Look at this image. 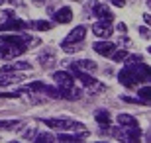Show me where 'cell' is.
Wrapping results in <instances>:
<instances>
[{"instance_id":"cell-1","label":"cell","mask_w":151,"mask_h":143,"mask_svg":"<svg viewBox=\"0 0 151 143\" xmlns=\"http://www.w3.org/2000/svg\"><path fill=\"white\" fill-rule=\"evenodd\" d=\"M126 61H128V65L118 73V80H120L124 86L132 88V86H135V84L147 83V80H149V65L143 63V59H141L139 55H135V57L128 55Z\"/></svg>"},{"instance_id":"cell-2","label":"cell","mask_w":151,"mask_h":143,"mask_svg":"<svg viewBox=\"0 0 151 143\" xmlns=\"http://www.w3.org/2000/svg\"><path fill=\"white\" fill-rule=\"evenodd\" d=\"M41 124H45L51 129H57V132H73V129H78V132H84V127L81 121L75 120H63V118H43Z\"/></svg>"},{"instance_id":"cell-3","label":"cell","mask_w":151,"mask_h":143,"mask_svg":"<svg viewBox=\"0 0 151 143\" xmlns=\"http://www.w3.org/2000/svg\"><path fill=\"white\" fill-rule=\"evenodd\" d=\"M86 37V28H84V26H77V28L73 29V32L69 33L67 37L63 39L61 41V47H63V51H71V53H73V51H77L73 47V45H77V43H81V41H83V39Z\"/></svg>"},{"instance_id":"cell-4","label":"cell","mask_w":151,"mask_h":143,"mask_svg":"<svg viewBox=\"0 0 151 143\" xmlns=\"http://www.w3.org/2000/svg\"><path fill=\"white\" fill-rule=\"evenodd\" d=\"M69 67H71V75H73V77H77L86 88H96V90H102V88H104L100 83H98V80H96V78H92V75H90V73L81 71V69H77V67H73V65H69Z\"/></svg>"},{"instance_id":"cell-5","label":"cell","mask_w":151,"mask_h":143,"mask_svg":"<svg viewBox=\"0 0 151 143\" xmlns=\"http://www.w3.org/2000/svg\"><path fill=\"white\" fill-rule=\"evenodd\" d=\"M28 45H14V43H0V59H16L26 53Z\"/></svg>"},{"instance_id":"cell-6","label":"cell","mask_w":151,"mask_h":143,"mask_svg":"<svg viewBox=\"0 0 151 143\" xmlns=\"http://www.w3.org/2000/svg\"><path fill=\"white\" fill-rule=\"evenodd\" d=\"M114 135L118 139H124V141H139L141 129H139V126H122Z\"/></svg>"},{"instance_id":"cell-7","label":"cell","mask_w":151,"mask_h":143,"mask_svg":"<svg viewBox=\"0 0 151 143\" xmlns=\"http://www.w3.org/2000/svg\"><path fill=\"white\" fill-rule=\"evenodd\" d=\"M88 10L92 12V16L100 18V20H114L112 10H110L108 6H104L102 2H98V0H90L88 2Z\"/></svg>"},{"instance_id":"cell-8","label":"cell","mask_w":151,"mask_h":143,"mask_svg":"<svg viewBox=\"0 0 151 143\" xmlns=\"http://www.w3.org/2000/svg\"><path fill=\"white\" fill-rule=\"evenodd\" d=\"M112 22L114 20H100L92 26V33L96 37H102V39H108L110 35L114 33V28H112Z\"/></svg>"},{"instance_id":"cell-9","label":"cell","mask_w":151,"mask_h":143,"mask_svg":"<svg viewBox=\"0 0 151 143\" xmlns=\"http://www.w3.org/2000/svg\"><path fill=\"white\" fill-rule=\"evenodd\" d=\"M53 80H55L59 90H69V88H73V84H75V77L71 73H65V71L53 73Z\"/></svg>"},{"instance_id":"cell-10","label":"cell","mask_w":151,"mask_h":143,"mask_svg":"<svg viewBox=\"0 0 151 143\" xmlns=\"http://www.w3.org/2000/svg\"><path fill=\"white\" fill-rule=\"evenodd\" d=\"M0 43H14V45H28L32 43V37H29L28 33H16V35H12V33H0Z\"/></svg>"},{"instance_id":"cell-11","label":"cell","mask_w":151,"mask_h":143,"mask_svg":"<svg viewBox=\"0 0 151 143\" xmlns=\"http://www.w3.org/2000/svg\"><path fill=\"white\" fill-rule=\"evenodd\" d=\"M29 24L24 22V20H20V18H8L2 26H0V32H24V29H28Z\"/></svg>"},{"instance_id":"cell-12","label":"cell","mask_w":151,"mask_h":143,"mask_svg":"<svg viewBox=\"0 0 151 143\" xmlns=\"http://www.w3.org/2000/svg\"><path fill=\"white\" fill-rule=\"evenodd\" d=\"M92 49L98 53V55L102 57H110L116 51V45L112 43V41H106V39H102V41H96L94 45H92Z\"/></svg>"},{"instance_id":"cell-13","label":"cell","mask_w":151,"mask_h":143,"mask_svg":"<svg viewBox=\"0 0 151 143\" xmlns=\"http://www.w3.org/2000/svg\"><path fill=\"white\" fill-rule=\"evenodd\" d=\"M71 20H73V10L69 6H63L53 14V22L55 24H69Z\"/></svg>"},{"instance_id":"cell-14","label":"cell","mask_w":151,"mask_h":143,"mask_svg":"<svg viewBox=\"0 0 151 143\" xmlns=\"http://www.w3.org/2000/svg\"><path fill=\"white\" fill-rule=\"evenodd\" d=\"M94 120L98 121L100 129H108V127L112 126V118H110V112L108 110H98L94 114Z\"/></svg>"},{"instance_id":"cell-15","label":"cell","mask_w":151,"mask_h":143,"mask_svg":"<svg viewBox=\"0 0 151 143\" xmlns=\"http://www.w3.org/2000/svg\"><path fill=\"white\" fill-rule=\"evenodd\" d=\"M73 67H77V69H81V71H86V73H94L98 67H96L94 61L90 59H81V61H75V63H71Z\"/></svg>"},{"instance_id":"cell-16","label":"cell","mask_w":151,"mask_h":143,"mask_svg":"<svg viewBox=\"0 0 151 143\" xmlns=\"http://www.w3.org/2000/svg\"><path fill=\"white\" fill-rule=\"evenodd\" d=\"M32 63H12V65H2L0 73H14V71H29Z\"/></svg>"},{"instance_id":"cell-17","label":"cell","mask_w":151,"mask_h":143,"mask_svg":"<svg viewBox=\"0 0 151 143\" xmlns=\"http://www.w3.org/2000/svg\"><path fill=\"white\" fill-rule=\"evenodd\" d=\"M86 135H88V132H81L78 135H73V133H71V135H69V133H59L55 139H57V141H73V143H78L81 139L86 137Z\"/></svg>"},{"instance_id":"cell-18","label":"cell","mask_w":151,"mask_h":143,"mask_svg":"<svg viewBox=\"0 0 151 143\" xmlns=\"http://www.w3.org/2000/svg\"><path fill=\"white\" fill-rule=\"evenodd\" d=\"M18 80H20L18 75H6V73L0 75V86H10V84L18 83Z\"/></svg>"},{"instance_id":"cell-19","label":"cell","mask_w":151,"mask_h":143,"mask_svg":"<svg viewBox=\"0 0 151 143\" xmlns=\"http://www.w3.org/2000/svg\"><path fill=\"white\" fill-rule=\"evenodd\" d=\"M29 28L37 29V32H47V29H51V22H45V20H35V22H29Z\"/></svg>"},{"instance_id":"cell-20","label":"cell","mask_w":151,"mask_h":143,"mask_svg":"<svg viewBox=\"0 0 151 143\" xmlns=\"http://www.w3.org/2000/svg\"><path fill=\"white\" fill-rule=\"evenodd\" d=\"M118 124H120V126H137V120H135L134 116L120 114L118 116Z\"/></svg>"},{"instance_id":"cell-21","label":"cell","mask_w":151,"mask_h":143,"mask_svg":"<svg viewBox=\"0 0 151 143\" xmlns=\"http://www.w3.org/2000/svg\"><path fill=\"white\" fill-rule=\"evenodd\" d=\"M137 94H139V98L147 104V102H149V98H151V88H149V86H141Z\"/></svg>"},{"instance_id":"cell-22","label":"cell","mask_w":151,"mask_h":143,"mask_svg":"<svg viewBox=\"0 0 151 143\" xmlns=\"http://www.w3.org/2000/svg\"><path fill=\"white\" fill-rule=\"evenodd\" d=\"M110 57H112L116 63H120V61H126V57H128V51H114Z\"/></svg>"},{"instance_id":"cell-23","label":"cell","mask_w":151,"mask_h":143,"mask_svg":"<svg viewBox=\"0 0 151 143\" xmlns=\"http://www.w3.org/2000/svg\"><path fill=\"white\" fill-rule=\"evenodd\" d=\"M35 141H55V135H51V133H37V137H35Z\"/></svg>"},{"instance_id":"cell-24","label":"cell","mask_w":151,"mask_h":143,"mask_svg":"<svg viewBox=\"0 0 151 143\" xmlns=\"http://www.w3.org/2000/svg\"><path fill=\"white\" fill-rule=\"evenodd\" d=\"M49 61H55V55H49V53H45V55H39V63L43 67L49 65Z\"/></svg>"},{"instance_id":"cell-25","label":"cell","mask_w":151,"mask_h":143,"mask_svg":"<svg viewBox=\"0 0 151 143\" xmlns=\"http://www.w3.org/2000/svg\"><path fill=\"white\" fill-rule=\"evenodd\" d=\"M18 120H10V121H0V129H12L14 126H18Z\"/></svg>"},{"instance_id":"cell-26","label":"cell","mask_w":151,"mask_h":143,"mask_svg":"<svg viewBox=\"0 0 151 143\" xmlns=\"http://www.w3.org/2000/svg\"><path fill=\"white\" fill-rule=\"evenodd\" d=\"M124 102H128V104H145L141 98H132V96H122Z\"/></svg>"},{"instance_id":"cell-27","label":"cell","mask_w":151,"mask_h":143,"mask_svg":"<svg viewBox=\"0 0 151 143\" xmlns=\"http://www.w3.org/2000/svg\"><path fill=\"white\" fill-rule=\"evenodd\" d=\"M20 90H16V92H0V98H18L20 96Z\"/></svg>"},{"instance_id":"cell-28","label":"cell","mask_w":151,"mask_h":143,"mask_svg":"<svg viewBox=\"0 0 151 143\" xmlns=\"http://www.w3.org/2000/svg\"><path fill=\"white\" fill-rule=\"evenodd\" d=\"M110 4H114V6H118V8H122V6H126V0H108Z\"/></svg>"},{"instance_id":"cell-29","label":"cell","mask_w":151,"mask_h":143,"mask_svg":"<svg viewBox=\"0 0 151 143\" xmlns=\"http://www.w3.org/2000/svg\"><path fill=\"white\" fill-rule=\"evenodd\" d=\"M2 16H4V20H8V18H14V12H12V10H4Z\"/></svg>"},{"instance_id":"cell-30","label":"cell","mask_w":151,"mask_h":143,"mask_svg":"<svg viewBox=\"0 0 151 143\" xmlns=\"http://www.w3.org/2000/svg\"><path fill=\"white\" fill-rule=\"evenodd\" d=\"M139 33L143 35V37H149V32H147V28H139Z\"/></svg>"},{"instance_id":"cell-31","label":"cell","mask_w":151,"mask_h":143,"mask_svg":"<svg viewBox=\"0 0 151 143\" xmlns=\"http://www.w3.org/2000/svg\"><path fill=\"white\" fill-rule=\"evenodd\" d=\"M118 29L120 32H126V24H118Z\"/></svg>"},{"instance_id":"cell-32","label":"cell","mask_w":151,"mask_h":143,"mask_svg":"<svg viewBox=\"0 0 151 143\" xmlns=\"http://www.w3.org/2000/svg\"><path fill=\"white\" fill-rule=\"evenodd\" d=\"M12 4H20V0H10Z\"/></svg>"},{"instance_id":"cell-33","label":"cell","mask_w":151,"mask_h":143,"mask_svg":"<svg viewBox=\"0 0 151 143\" xmlns=\"http://www.w3.org/2000/svg\"><path fill=\"white\" fill-rule=\"evenodd\" d=\"M4 2H6V0H0V6H2V4H4Z\"/></svg>"}]
</instances>
